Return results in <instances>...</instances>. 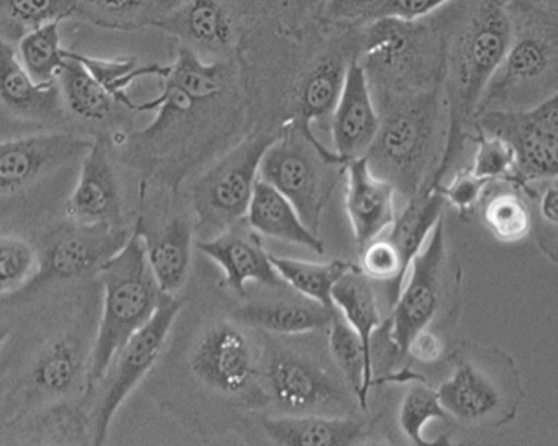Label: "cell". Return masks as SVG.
Segmentation results:
<instances>
[{
  "instance_id": "6da1fadb",
  "label": "cell",
  "mask_w": 558,
  "mask_h": 446,
  "mask_svg": "<svg viewBox=\"0 0 558 446\" xmlns=\"http://www.w3.org/2000/svg\"><path fill=\"white\" fill-rule=\"evenodd\" d=\"M510 37L507 0L451 2L441 83L448 109L447 144L429 186L441 184L462 157L480 100L507 55Z\"/></svg>"
},
{
  "instance_id": "7a4b0ae2",
  "label": "cell",
  "mask_w": 558,
  "mask_h": 446,
  "mask_svg": "<svg viewBox=\"0 0 558 446\" xmlns=\"http://www.w3.org/2000/svg\"><path fill=\"white\" fill-rule=\"evenodd\" d=\"M512 37L480 100L485 112L529 111L558 93V0H507Z\"/></svg>"
},
{
  "instance_id": "3957f363",
  "label": "cell",
  "mask_w": 558,
  "mask_h": 446,
  "mask_svg": "<svg viewBox=\"0 0 558 446\" xmlns=\"http://www.w3.org/2000/svg\"><path fill=\"white\" fill-rule=\"evenodd\" d=\"M448 109L444 86L403 94L379 124L366 153L369 168L407 200L432 184L447 144Z\"/></svg>"
},
{
  "instance_id": "277c9868",
  "label": "cell",
  "mask_w": 558,
  "mask_h": 446,
  "mask_svg": "<svg viewBox=\"0 0 558 446\" xmlns=\"http://www.w3.org/2000/svg\"><path fill=\"white\" fill-rule=\"evenodd\" d=\"M105 303L90 350L84 400L102 382L125 341L143 328L168 294L162 293L147 263L146 244L134 226L130 241L99 269Z\"/></svg>"
},
{
  "instance_id": "5b68a950",
  "label": "cell",
  "mask_w": 558,
  "mask_h": 446,
  "mask_svg": "<svg viewBox=\"0 0 558 446\" xmlns=\"http://www.w3.org/2000/svg\"><path fill=\"white\" fill-rule=\"evenodd\" d=\"M437 391L451 420L478 430L509 425L523 403L515 361L488 345L463 343L453 357L451 375Z\"/></svg>"
},
{
  "instance_id": "8992f818",
  "label": "cell",
  "mask_w": 558,
  "mask_h": 446,
  "mask_svg": "<svg viewBox=\"0 0 558 446\" xmlns=\"http://www.w3.org/2000/svg\"><path fill=\"white\" fill-rule=\"evenodd\" d=\"M450 14L448 4L418 21L381 17L365 22L360 62L366 72L401 84L404 94L441 86Z\"/></svg>"
},
{
  "instance_id": "52a82bcc",
  "label": "cell",
  "mask_w": 558,
  "mask_h": 446,
  "mask_svg": "<svg viewBox=\"0 0 558 446\" xmlns=\"http://www.w3.org/2000/svg\"><path fill=\"white\" fill-rule=\"evenodd\" d=\"M331 166H341L333 149L293 122L269 144L259 165V178L284 194L303 221L318 232L335 188Z\"/></svg>"
},
{
  "instance_id": "ba28073f",
  "label": "cell",
  "mask_w": 558,
  "mask_h": 446,
  "mask_svg": "<svg viewBox=\"0 0 558 446\" xmlns=\"http://www.w3.org/2000/svg\"><path fill=\"white\" fill-rule=\"evenodd\" d=\"M450 268L444 221H440L413 257L409 282L401 288L388 320V343L393 357H407L416 333L434 328L447 298L459 297V272Z\"/></svg>"
},
{
  "instance_id": "9c48e42d",
  "label": "cell",
  "mask_w": 558,
  "mask_h": 446,
  "mask_svg": "<svg viewBox=\"0 0 558 446\" xmlns=\"http://www.w3.org/2000/svg\"><path fill=\"white\" fill-rule=\"evenodd\" d=\"M275 140L259 136L244 141L194 184L193 207L201 240H211L246 219L259 165Z\"/></svg>"
},
{
  "instance_id": "30bf717a",
  "label": "cell",
  "mask_w": 558,
  "mask_h": 446,
  "mask_svg": "<svg viewBox=\"0 0 558 446\" xmlns=\"http://www.w3.org/2000/svg\"><path fill=\"white\" fill-rule=\"evenodd\" d=\"M181 308L183 301L166 298L155 316L137 329L116 354L105 378L97 385L100 391L94 408L93 445L100 446L106 442L116 411L161 357L166 338Z\"/></svg>"
},
{
  "instance_id": "8fae6325",
  "label": "cell",
  "mask_w": 558,
  "mask_h": 446,
  "mask_svg": "<svg viewBox=\"0 0 558 446\" xmlns=\"http://www.w3.org/2000/svg\"><path fill=\"white\" fill-rule=\"evenodd\" d=\"M133 231L124 226L83 225L69 221L52 232L40 250V266L36 278L12 301L36 297L50 285L83 278L99 269L130 241Z\"/></svg>"
},
{
  "instance_id": "7c38bea8",
  "label": "cell",
  "mask_w": 558,
  "mask_h": 446,
  "mask_svg": "<svg viewBox=\"0 0 558 446\" xmlns=\"http://www.w3.org/2000/svg\"><path fill=\"white\" fill-rule=\"evenodd\" d=\"M93 141L65 131L0 141V203L25 196L83 162Z\"/></svg>"
},
{
  "instance_id": "4fadbf2b",
  "label": "cell",
  "mask_w": 558,
  "mask_h": 446,
  "mask_svg": "<svg viewBox=\"0 0 558 446\" xmlns=\"http://www.w3.org/2000/svg\"><path fill=\"white\" fill-rule=\"evenodd\" d=\"M501 137L515 153L512 181L532 182L558 176V93L529 111L485 112L472 129Z\"/></svg>"
},
{
  "instance_id": "5bb4252c",
  "label": "cell",
  "mask_w": 558,
  "mask_h": 446,
  "mask_svg": "<svg viewBox=\"0 0 558 446\" xmlns=\"http://www.w3.org/2000/svg\"><path fill=\"white\" fill-rule=\"evenodd\" d=\"M65 112L59 84L34 83L14 44L0 36V141L62 131Z\"/></svg>"
},
{
  "instance_id": "9a60e30c",
  "label": "cell",
  "mask_w": 558,
  "mask_h": 446,
  "mask_svg": "<svg viewBox=\"0 0 558 446\" xmlns=\"http://www.w3.org/2000/svg\"><path fill=\"white\" fill-rule=\"evenodd\" d=\"M230 79L225 62H205L190 47L181 46L178 58L165 77V89L155 99L136 104V111H158L149 128L136 134L137 140H156L175 119L193 114L203 104L218 99Z\"/></svg>"
},
{
  "instance_id": "2e32d148",
  "label": "cell",
  "mask_w": 558,
  "mask_h": 446,
  "mask_svg": "<svg viewBox=\"0 0 558 446\" xmlns=\"http://www.w3.org/2000/svg\"><path fill=\"white\" fill-rule=\"evenodd\" d=\"M266 376L276 403L293 414L340 413L350 403L347 391L322 364L291 351H278Z\"/></svg>"
},
{
  "instance_id": "e0dca14e",
  "label": "cell",
  "mask_w": 558,
  "mask_h": 446,
  "mask_svg": "<svg viewBox=\"0 0 558 446\" xmlns=\"http://www.w3.org/2000/svg\"><path fill=\"white\" fill-rule=\"evenodd\" d=\"M69 221L122 226L121 184L105 137H97L84 156L77 182L65 201Z\"/></svg>"
},
{
  "instance_id": "ac0fdd59",
  "label": "cell",
  "mask_w": 558,
  "mask_h": 446,
  "mask_svg": "<svg viewBox=\"0 0 558 446\" xmlns=\"http://www.w3.org/2000/svg\"><path fill=\"white\" fill-rule=\"evenodd\" d=\"M378 112L373 103L368 74L359 58L348 64L343 91L331 114V143L338 161L366 156L379 131Z\"/></svg>"
},
{
  "instance_id": "d6986e66",
  "label": "cell",
  "mask_w": 558,
  "mask_h": 446,
  "mask_svg": "<svg viewBox=\"0 0 558 446\" xmlns=\"http://www.w3.org/2000/svg\"><path fill=\"white\" fill-rule=\"evenodd\" d=\"M197 248L222 269V282L241 297L246 293L247 282L271 290L287 286L272 265L271 254L262 246L258 236L247 222H238L211 240H199Z\"/></svg>"
},
{
  "instance_id": "ffe728a7",
  "label": "cell",
  "mask_w": 558,
  "mask_h": 446,
  "mask_svg": "<svg viewBox=\"0 0 558 446\" xmlns=\"http://www.w3.org/2000/svg\"><path fill=\"white\" fill-rule=\"evenodd\" d=\"M191 369L209 388L236 395L255 375L246 335L231 323H219L201 339L191 360Z\"/></svg>"
},
{
  "instance_id": "44dd1931",
  "label": "cell",
  "mask_w": 558,
  "mask_h": 446,
  "mask_svg": "<svg viewBox=\"0 0 558 446\" xmlns=\"http://www.w3.org/2000/svg\"><path fill=\"white\" fill-rule=\"evenodd\" d=\"M347 172L348 218L353 228L354 240L360 248L384 234L397 218L395 190L390 182L378 178L369 168L366 156L344 162Z\"/></svg>"
},
{
  "instance_id": "7402d4cb",
  "label": "cell",
  "mask_w": 558,
  "mask_h": 446,
  "mask_svg": "<svg viewBox=\"0 0 558 446\" xmlns=\"http://www.w3.org/2000/svg\"><path fill=\"white\" fill-rule=\"evenodd\" d=\"M158 29L178 37L196 55L221 56L234 46V25L221 0H183Z\"/></svg>"
},
{
  "instance_id": "603a6c76",
  "label": "cell",
  "mask_w": 558,
  "mask_h": 446,
  "mask_svg": "<svg viewBox=\"0 0 558 446\" xmlns=\"http://www.w3.org/2000/svg\"><path fill=\"white\" fill-rule=\"evenodd\" d=\"M244 221L256 234L296 244L313 253H325V244L319 240L318 232L303 221L296 207L284 194L262 178L256 181Z\"/></svg>"
},
{
  "instance_id": "cb8c5ba5",
  "label": "cell",
  "mask_w": 558,
  "mask_h": 446,
  "mask_svg": "<svg viewBox=\"0 0 558 446\" xmlns=\"http://www.w3.org/2000/svg\"><path fill=\"white\" fill-rule=\"evenodd\" d=\"M353 58H347L340 49L329 50L304 74L298 87L293 122L308 136L316 137L313 133L315 122L331 119L343 91L348 64Z\"/></svg>"
},
{
  "instance_id": "d4e9b609",
  "label": "cell",
  "mask_w": 558,
  "mask_h": 446,
  "mask_svg": "<svg viewBox=\"0 0 558 446\" xmlns=\"http://www.w3.org/2000/svg\"><path fill=\"white\" fill-rule=\"evenodd\" d=\"M266 435L284 446H350L366 435L365 423L333 414L304 413L266 418Z\"/></svg>"
},
{
  "instance_id": "484cf974",
  "label": "cell",
  "mask_w": 558,
  "mask_h": 446,
  "mask_svg": "<svg viewBox=\"0 0 558 446\" xmlns=\"http://www.w3.org/2000/svg\"><path fill=\"white\" fill-rule=\"evenodd\" d=\"M150 273L162 293L174 297L187 281L193 250V228L184 218H175L158 232H149L137 221Z\"/></svg>"
},
{
  "instance_id": "4316f807",
  "label": "cell",
  "mask_w": 558,
  "mask_h": 446,
  "mask_svg": "<svg viewBox=\"0 0 558 446\" xmlns=\"http://www.w3.org/2000/svg\"><path fill=\"white\" fill-rule=\"evenodd\" d=\"M476 209L488 231L501 243H519L532 234L534 215L522 182L512 179L488 182Z\"/></svg>"
},
{
  "instance_id": "83f0119b",
  "label": "cell",
  "mask_w": 558,
  "mask_h": 446,
  "mask_svg": "<svg viewBox=\"0 0 558 446\" xmlns=\"http://www.w3.org/2000/svg\"><path fill=\"white\" fill-rule=\"evenodd\" d=\"M86 339L77 333L56 338L37 358L29 372V386L39 398L65 397L83 376Z\"/></svg>"
},
{
  "instance_id": "f1b7e54d",
  "label": "cell",
  "mask_w": 558,
  "mask_h": 446,
  "mask_svg": "<svg viewBox=\"0 0 558 446\" xmlns=\"http://www.w3.org/2000/svg\"><path fill=\"white\" fill-rule=\"evenodd\" d=\"M335 310L308 298H283V300L251 303L238 308L234 318L243 325L255 326L276 335H303L316 332L331 323Z\"/></svg>"
},
{
  "instance_id": "f546056e",
  "label": "cell",
  "mask_w": 558,
  "mask_h": 446,
  "mask_svg": "<svg viewBox=\"0 0 558 446\" xmlns=\"http://www.w3.org/2000/svg\"><path fill=\"white\" fill-rule=\"evenodd\" d=\"M75 17L100 29L137 31L158 27L183 0H74Z\"/></svg>"
},
{
  "instance_id": "4dcf8cb0",
  "label": "cell",
  "mask_w": 558,
  "mask_h": 446,
  "mask_svg": "<svg viewBox=\"0 0 558 446\" xmlns=\"http://www.w3.org/2000/svg\"><path fill=\"white\" fill-rule=\"evenodd\" d=\"M65 56L68 59L58 79L65 111L84 122L109 121L121 104L97 83L72 50H68Z\"/></svg>"
},
{
  "instance_id": "1f68e13d",
  "label": "cell",
  "mask_w": 558,
  "mask_h": 446,
  "mask_svg": "<svg viewBox=\"0 0 558 446\" xmlns=\"http://www.w3.org/2000/svg\"><path fill=\"white\" fill-rule=\"evenodd\" d=\"M445 197L435 186H426L409 200L403 212L391 222L387 238L400 251L407 265L412 266L413 257L422 251L429 234L441 221Z\"/></svg>"
},
{
  "instance_id": "d6a6232c",
  "label": "cell",
  "mask_w": 558,
  "mask_h": 446,
  "mask_svg": "<svg viewBox=\"0 0 558 446\" xmlns=\"http://www.w3.org/2000/svg\"><path fill=\"white\" fill-rule=\"evenodd\" d=\"M331 298L338 313L347 320L354 332L359 333L366 353L373 360V336L381 326V314L372 279L360 266L354 265V268L341 276L340 281L335 285Z\"/></svg>"
},
{
  "instance_id": "836d02e7",
  "label": "cell",
  "mask_w": 558,
  "mask_h": 446,
  "mask_svg": "<svg viewBox=\"0 0 558 446\" xmlns=\"http://www.w3.org/2000/svg\"><path fill=\"white\" fill-rule=\"evenodd\" d=\"M329 353L333 357L340 372L343 373L351 393L356 397L359 407L366 410L368 393L375 383L373 360L363 347L362 338L335 308L333 318L329 323Z\"/></svg>"
},
{
  "instance_id": "e575fe53",
  "label": "cell",
  "mask_w": 558,
  "mask_h": 446,
  "mask_svg": "<svg viewBox=\"0 0 558 446\" xmlns=\"http://www.w3.org/2000/svg\"><path fill=\"white\" fill-rule=\"evenodd\" d=\"M272 265L278 272L279 278L291 290L301 297L316 301L328 310L333 311V288L341 276L354 268L350 261L335 260L329 263H312V261L291 260L271 254Z\"/></svg>"
},
{
  "instance_id": "d590c367",
  "label": "cell",
  "mask_w": 558,
  "mask_h": 446,
  "mask_svg": "<svg viewBox=\"0 0 558 446\" xmlns=\"http://www.w3.org/2000/svg\"><path fill=\"white\" fill-rule=\"evenodd\" d=\"M61 22L52 21L29 31L17 43V55L27 74L40 86L58 84L64 68L65 52L61 44Z\"/></svg>"
},
{
  "instance_id": "8d00e7d4",
  "label": "cell",
  "mask_w": 558,
  "mask_h": 446,
  "mask_svg": "<svg viewBox=\"0 0 558 446\" xmlns=\"http://www.w3.org/2000/svg\"><path fill=\"white\" fill-rule=\"evenodd\" d=\"M74 0H0V36L19 43L29 31L75 17Z\"/></svg>"
},
{
  "instance_id": "74e56055",
  "label": "cell",
  "mask_w": 558,
  "mask_h": 446,
  "mask_svg": "<svg viewBox=\"0 0 558 446\" xmlns=\"http://www.w3.org/2000/svg\"><path fill=\"white\" fill-rule=\"evenodd\" d=\"M450 420V414L441 407L437 389L423 379L410 383L398 410V426L410 443L432 445L425 436L426 426L432 422L448 423Z\"/></svg>"
},
{
  "instance_id": "f35d334b",
  "label": "cell",
  "mask_w": 558,
  "mask_h": 446,
  "mask_svg": "<svg viewBox=\"0 0 558 446\" xmlns=\"http://www.w3.org/2000/svg\"><path fill=\"white\" fill-rule=\"evenodd\" d=\"M72 55L86 65L87 71L96 77L100 86L105 87L121 106L131 111H136V103L131 100L125 93L128 87L137 79L146 77V75H159L165 79L171 69V65H140L136 59H97L80 55V52H72Z\"/></svg>"
},
{
  "instance_id": "ab89813d",
  "label": "cell",
  "mask_w": 558,
  "mask_h": 446,
  "mask_svg": "<svg viewBox=\"0 0 558 446\" xmlns=\"http://www.w3.org/2000/svg\"><path fill=\"white\" fill-rule=\"evenodd\" d=\"M40 266V250L21 236L0 234V301L8 303L31 285Z\"/></svg>"
},
{
  "instance_id": "60d3db41",
  "label": "cell",
  "mask_w": 558,
  "mask_h": 446,
  "mask_svg": "<svg viewBox=\"0 0 558 446\" xmlns=\"http://www.w3.org/2000/svg\"><path fill=\"white\" fill-rule=\"evenodd\" d=\"M522 184L534 215V228L530 236L542 254L558 265V176Z\"/></svg>"
},
{
  "instance_id": "b9f144b4",
  "label": "cell",
  "mask_w": 558,
  "mask_h": 446,
  "mask_svg": "<svg viewBox=\"0 0 558 446\" xmlns=\"http://www.w3.org/2000/svg\"><path fill=\"white\" fill-rule=\"evenodd\" d=\"M360 268L372 281L384 282L387 286L388 301L393 308L400 297L404 276L409 273L410 266L404 263L400 251L387 236H378L376 240L369 241L362 248Z\"/></svg>"
},
{
  "instance_id": "7bdbcfd3",
  "label": "cell",
  "mask_w": 558,
  "mask_h": 446,
  "mask_svg": "<svg viewBox=\"0 0 558 446\" xmlns=\"http://www.w3.org/2000/svg\"><path fill=\"white\" fill-rule=\"evenodd\" d=\"M470 140L476 144L475 161L470 168L476 178L487 181L513 179L515 153L507 141L476 128L472 129Z\"/></svg>"
},
{
  "instance_id": "ee69618b",
  "label": "cell",
  "mask_w": 558,
  "mask_h": 446,
  "mask_svg": "<svg viewBox=\"0 0 558 446\" xmlns=\"http://www.w3.org/2000/svg\"><path fill=\"white\" fill-rule=\"evenodd\" d=\"M488 182L490 181H487V179L476 178L472 169H463L462 172L454 176L453 181L448 186L438 184L435 188L440 191L445 201H448L465 219L478 207L480 197H482Z\"/></svg>"
},
{
  "instance_id": "f6af8a7d",
  "label": "cell",
  "mask_w": 558,
  "mask_h": 446,
  "mask_svg": "<svg viewBox=\"0 0 558 446\" xmlns=\"http://www.w3.org/2000/svg\"><path fill=\"white\" fill-rule=\"evenodd\" d=\"M454 0H381L365 22L373 19L395 17L403 19V21H418V19L428 17L435 12L444 9L445 5L451 4ZM363 22V24H365Z\"/></svg>"
},
{
  "instance_id": "bcb514c9",
  "label": "cell",
  "mask_w": 558,
  "mask_h": 446,
  "mask_svg": "<svg viewBox=\"0 0 558 446\" xmlns=\"http://www.w3.org/2000/svg\"><path fill=\"white\" fill-rule=\"evenodd\" d=\"M379 2L381 0H323L319 4V17L331 24H363Z\"/></svg>"
},
{
  "instance_id": "7dc6e473",
  "label": "cell",
  "mask_w": 558,
  "mask_h": 446,
  "mask_svg": "<svg viewBox=\"0 0 558 446\" xmlns=\"http://www.w3.org/2000/svg\"><path fill=\"white\" fill-rule=\"evenodd\" d=\"M445 351H447V345H445L444 336L437 329L426 328L416 333L407 350V357L418 361V363L432 364L440 361Z\"/></svg>"
},
{
  "instance_id": "c3c4849f",
  "label": "cell",
  "mask_w": 558,
  "mask_h": 446,
  "mask_svg": "<svg viewBox=\"0 0 558 446\" xmlns=\"http://www.w3.org/2000/svg\"><path fill=\"white\" fill-rule=\"evenodd\" d=\"M12 333L11 323L5 322V320L0 318V345L5 343L8 341L9 335Z\"/></svg>"
},
{
  "instance_id": "681fc988",
  "label": "cell",
  "mask_w": 558,
  "mask_h": 446,
  "mask_svg": "<svg viewBox=\"0 0 558 446\" xmlns=\"http://www.w3.org/2000/svg\"><path fill=\"white\" fill-rule=\"evenodd\" d=\"M293 2V5H301V8H308L310 2L312 0H291Z\"/></svg>"
}]
</instances>
